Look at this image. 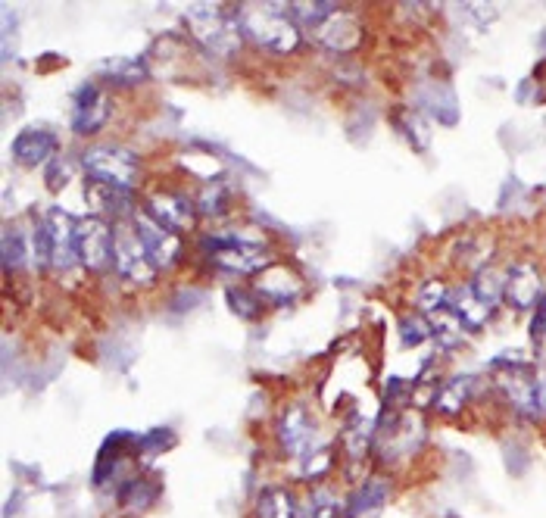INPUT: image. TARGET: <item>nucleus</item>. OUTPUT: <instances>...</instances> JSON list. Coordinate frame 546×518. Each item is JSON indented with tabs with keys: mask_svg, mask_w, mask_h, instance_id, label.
<instances>
[{
	"mask_svg": "<svg viewBox=\"0 0 546 518\" xmlns=\"http://www.w3.org/2000/svg\"><path fill=\"white\" fill-rule=\"evenodd\" d=\"M312 437H316V425H312V419L306 416L303 406H291L278 419V440H281L284 453H291L297 459L316 453L319 444H312Z\"/></svg>",
	"mask_w": 546,
	"mask_h": 518,
	"instance_id": "11",
	"label": "nucleus"
},
{
	"mask_svg": "<svg viewBox=\"0 0 546 518\" xmlns=\"http://www.w3.org/2000/svg\"><path fill=\"white\" fill-rule=\"evenodd\" d=\"M543 353H546V350H543Z\"/></svg>",
	"mask_w": 546,
	"mask_h": 518,
	"instance_id": "37",
	"label": "nucleus"
},
{
	"mask_svg": "<svg viewBox=\"0 0 546 518\" xmlns=\"http://www.w3.org/2000/svg\"><path fill=\"white\" fill-rule=\"evenodd\" d=\"M69 178H72V169H69V163H63V160H54V163L47 166V185L54 188V191H63Z\"/></svg>",
	"mask_w": 546,
	"mask_h": 518,
	"instance_id": "34",
	"label": "nucleus"
},
{
	"mask_svg": "<svg viewBox=\"0 0 546 518\" xmlns=\"http://www.w3.org/2000/svg\"><path fill=\"white\" fill-rule=\"evenodd\" d=\"M57 150H60L57 135L47 132V128H25V132H19L13 141V157L25 169L50 166L57 160Z\"/></svg>",
	"mask_w": 546,
	"mask_h": 518,
	"instance_id": "12",
	"label": "nucleus"
},
{
	"mask_svg": "<svg viewBox=\"0 0 546 518\" xmlns=\"http://www.w3.org/2000/svg\"><path fill=\"white\" fill-rule=\"evenodd\" d=\"M390 497V481L384 478H369L366 484H362L356 494L350 497L347 503V518H359V515H369L375 509H381Z\"/></svg>",
	"mask_w": 546,
	"mask_h": 518,
	"instance_id": "19",
	"label": "nucleus"
},
{
	"mask_svg": "<svg viewBox=\"0 0 546 518\" xmlns=\"http://www.w3.org/2000/svg\"><path fill=\"white\" fill-rule=\"evenodd\" d=\"M132 225L138 231V238L147 250V256L153 259V266L160 269V272H169L175 269L178 263V256H181V241L175 231L163 228V225H156L147 213H135L132 216Z\"/></svg>",
	"mask_w": 546,
	"mask_h": 518,
	"instance_id": "9",
	"label": "nucleus"
},
{
	"mask_svg": "<svg viewBox=\"0 0 546 518\" xmlns=\"http://www.w3.org/2000/svg\"><path fill=\"white\" fill-rule=\"evenodd\" d=\"M119 500H122V509L132 512V515H141L153 506L156 494H160V484L150 481V478H128L119 490Z\"/></svg>",
	"mask_w": 546,
	"mask_h": 518,
	"instance_id": "20",
	"label": "nucleus"
},
{
	"mask_svg": "<svg viewBox=\"0 0 546 518\" xmlns=\"http://www.w3.org/2000/svg\"><path fill=\"white\" fill-rule=\"evenodd\" d=\"M531 334H534V338H546V297L540 300V309H537V316L531 322Z\"/></svg>",
	"mask_w": 546,
	"mask_h": 518,
	"instance_id": "35",
	"label": "nucleus"
},
{
	"mask_svg": "<svg viewBox=\"0 0 546 518\" xmlns=\"http://www.w3.org/2000/svg\"><path fill=\"white\" fill-rule=\"evenodd\" d=\"M113 241H116V272L125 278V281H132V284H153L156 281V269L153 266V259L147 256L141 238H138V231L132 225V219L128 222H119L113 225Z\"/></svg>",
	"mask_w": 546,
	"mask_h": 518,
	"instance_id": "4",
	"label": "nucleus"
},
{
	"mask_svg": "<svg viewBox=\"0 0 546 518\" xmlns=\"http://www.w3.org/2000/svg\"><path fill=\"white\" fill-rule=\"evenodd\" d=\"M300 506L284 487H269L256 500V518H297Z\"/></svg>",
	"mask_w": 546,
	"mask_h": 518,
	"instance_id": "21",
	"label": "nucleus"
},
{
	"mask_svg": "<svg viewBox=\"0 0 546 518\" xmlns=\"http://www.w3.org/2000/svg\"><path fill=\"white\" fill-rule=\"evenodd\" d=\"M78 259L88 272L103 275L116 266V241H113V225L97 216L78 219Z\"/></svg>",
	"mask_w": 546,
	"mask_h": 518,
	"instance_id": "5",
	"label": "nucleus"
},
{
	"mask_svg": "<svg viewBox=\"0 0 546 518\" xmlns=\"http://www.w3.org/2000/svg\"><path fill=\"white\" fill-rule=\"evenodd\" d=\"M88 203H91V213L103 222H128L135 216V200L128 191L110 188V185H100V181H88Z\"/></svg>",
	"mask_w": 546,
	"mask_h": 518,
	"instance_id": "14",
	"label": "nucleus"
},
{
	"mask_svg": "<svg viewBox=\"0 0 546 518\" xmlns=\"http://www.w3.org/2000/svg\"><path fill=\"white\" fill-rule=\"evenodd\" d=\"M309 518H347V500L334 487H316L306 500Z\"/></svg>",
	"mask_w": 546,
	"mask_h": 518,
	"instance_id": "23",
	"label": "nucleus"
},
{
	"mask_svg": "<svg viewBox=\"0 0 546 518\" xmlns=\"http://www.w3.org/2000/svg\"><path fill=\"white\" fill-rule=\"evenodd\" d=\"M431 338L440 341V347H459L465 338V325L456 319V313L447 306V316L444 313H434L431 319Z\"/></svg>",
	"mask_w": 546,
	"mask_h": 518,
	"instance_id": "27",
	"label": "nucleus"
},
{
	"mask_svg": "<svg viewBox=\"0 0 546 518\" xmlns=\"http://www.w3.org/2000/svg\"><path fill=\"white\" fill-rule=\"evenodd\" d=\"M450 309L456 313V319L465 325V331L468 328H481L487 322V316H490V306L484 300H478L472 294V288H465L459 294H450Z\"/></svg>",
	"mask_w": 546,
	"mask_h": 518,
	"instance_id": "22",
	"label": "nucleus"
},
{
	"mask_svg": "<svg viewBox=\"0 0 546 518\" xmlns=\"http://www.w3.org/2000/svg\"><path fill=\"white\" fill-rule=\"evenodd\" d=\"M537 412H546V372L537 375Z\"/></svg>",
	"mask_w": 546,
	"mask_h": 518,
	"instance_id": "36",
	"label": "nucleus"
},
{
	"mask_svg": "<svg viewBox=\"0 0 546 518\" xmlns=\"http://www.w3.org/2000/svg\"><path fill=\"white\" fill-rule=\"evenodd\" d=\"M468 391H472V381L468 378H453L447 387H440V394H437V409L440 412H447V416H456V412L465 406L468 400Z\"/></svg>",
	"mask_w": 546,
	"mask_h": 518,
	"instance_id": "28",
	"label": "nucleus"
},
{
	"mask_svg": "<svg viewBox=\"0 0 546 518\" xmlns=\"http://www.w3.org/2000/svg\"><path fill=\"white\" fill-rule=\"evenodd\" d=\"M312 38H316V44L325 47V50H334V54H347V50H356L362 44L366 32H362L359 19H353L350 13H341V7H337L319 25V29H312Z\"/></svg>",
	"mask_w": 546,
	"mask_h": 518,
	"instance_id": "10",
	"label": "nucleus"
},
{
	"mask_svg": "<svg viewBox=\"0 0 546 518\" xmlns=\"http://www.w3.org/2000/svg\"><path fill=\"white\" fill-rule=\"evenodd\" d=\"M188 29L194 41L213 57H231L244 47V32L238 13H228L216 4H200L188 10Z\"/></svg>",
	"mask_w": 546,
	"mask_h": 518,
	"instance_id": "2",
	"label": "nucleus"
},
{
	"mask_svg": "<svg viewBox=\"0 0 546 518\" xmlns=\"http://www.w3.org/2000/svg\"><path fill=\"white\" fill-rule=\"evenodd\" d=\"M225 200H228V188L222 181H210V185L197 194V213L206 219H219L225 210Z\"/></svg>",
	"mask_w": 546,
	"mask_h": 518,
	"instance_id": "29",
	"label": "nucleus"
},
{
	"mask_svg": "<svg viewBox=\"0 0 546 518\" xmlns=\"http://www.w3.org/2000/svg\"><path fill=\"white\" fill-rule=\"evenodd\" d=\"M500 387L506 391V397L512 400V406L525 416H537V378L525 375L522 369H512L500 375Z\"/></svg>",
	"mask_w": 546,
	"mask_h": 518,
	"instance_id": "17",
	"label": "nucleus"
},
{
	"mask_svg": "<svg viewBox=\"0 0 546 518\" xmlns=\"http://www.w3.org/2000/svg\"><path fill=\"white\" fill-rule=\"evenodd\" d=\"M94 69H97V75H100L103 82L122 85V88H132V85L144 82L147 75H150V66H147V60H141V57H113V60H100Z\"/></svg>",
	"mask_w": 546,
	"mask_h": 518,
	"instance_id": "16",
	"label": "nucleus"
},
{
	"mask_svg": "<svg viewBox=\"0 0 546 518\" xmlns=\"http://www.w3.org/2000/svg\"><path fill=\"white\" fill-rule=\"evenodd\" d=\"M472 294L478 297V300H484L487 306H497L500 300H503V294H506V278H500L497 275V269H478L475 272V278H472Z\"/></svg>",
	"mask_w": 546,
	"mask_h": 518,
	"instance_id": "25",
	"label": "nucleus"
},
{
	"mask_svg": "<svg viewBox=\"0 0 546 518\" xmlns=\"http://www.w3.org/2000/svg\"><path fill=\"white\" fill-rule=\"evenodd\" d=\"M344 447H347V453L353 459H362L366 453H372V447H375V419L356 416L344 431Z\"/></svg>",
	"mask_w": 546,
	"mask_h": 518,
	"instance_id": "24",
	"label": "nucleus"
},
{
	"mask_svg": "<svg viewBox=\"0 0 546 518\" xmlns=\"http://www.w3.org/2000/svg\"><path fill=\"white\" fill-rule=\"evenodd\" d=\"M144 213L169 231H188L197 219V200H191L188 194L181 191H156V194H147L144 200Z\"/></svg>",
	"mask_w": 546,
	"mask_h": 518,
	"instance_id": "8",
	"label": "nucleus"
},
{
	"mask_svg": "<svg viewBox=\"0 0 546 518\" xmlns=\"http://www.w3.org/2000/svg\"><path fill=\"white\" fill-rule=\"evenodd\" d=\"M431 338V325L419 316H406L400 319V341L406 347H415V344H425Z\"/></svg>",
	"mask_w": 546,
	"mask_h": 518,
	"instance_id": "32",
	"label": "nucleus"
},
{
	"mask_svg": "<svg viewBox=\"0 0 546 518\" xmlns=\"http://www.w3.org/2000/svg\"><path fill=\"white\" fill-rule=\"evenodd\" d=\"M82 169L88 181H100V185L132 194L141 175V160L125 147H91L82 157Z\"/></svg>",
	"mask_w": 546,
	"mask_h": 518,
	"instance_id": "3",
	"label": "nucleus"
},
{
	"mask_svg": "<svg viewBox=\"0 0 546 518\" xmlns=\"http://www.w3.org/2000/svg\"><path fill=\"white\" fill-rule=\"evenodd\" d=\"M419 306L425 309V313H440L444 306H450V291L444 281H425L422 291H419Z\"/></svg>",
	"mask_w": 546,
	"mask_h": 518,
	"instance_id": "31",
	"label": "nucleus"
},
{
	"mask_svg": "<svg viewBox=\"0 0 546 518\" xmlns=\"http://www.w3.org/2000/svg\"><path fill=\"white\" fill-rule=\"evenodd\" d=\"M107 119H110V97L91 82L78 85L72 94V119H69L72 132L78 138H91L107 125Z\"/></svg>",
	"mask_w": 546,
	"mask_h": 518,
	"instance_id": "7",
	"label": "nucleus"
},
{
	"mask_svg": "<svg viewBox=\"0 0 546 518\" xmlns=\"http://www.w3.org/2000/svg\"><path fill=\"white\" fill-rule=\"evenodd\" d=\"M175 444V434L169 428H153L147 434H135V453L141 456H156Z\"/></svg>",
	"mask_w": 546,
	"mask_h": 518,
	"instance_id": "30",
	"label": "nucleus"
},
{
	"mask_svg": "<svg viewBox=\"0 0 546 518\" xmlns=\"http://www.w3.org/2000/svg\"><path fill=\"white\" fill-rule=\"evenodd\" d=\"M7 272H22L29 263H35V241L25 231V225H7L4 228V247H0Z\"/></svg>",
	"mask_w": 546,
	"mask_h": 518,
	"instance_id": "15",
	"label": "nucleus"
},
{
	"mask_svg": "<svg viewBox=\"0 0 546 518\" xmlns=\"http://www.w3.org/2000/svg\"><path fill=\"white\" fill-rule=\"evenodd\" d=\"M300 465H303V469H300V478H306V481H316V478H322L328 469H331V450L325 447H319L316 453H309V456H303L300 459Z\"/></svg>",
	"mask_w": 546,
	"mask_h": 518,
	"instance_id": "33",
	"label": "nucleus"
},
{
	"mask_svg": "<svg viewBox=\"0 0 546 518\" xmlns=\"http://www.w3.org/2000/svg\"><path fill=\"white\" fill-rule=\"evenodd\" d=\"M44 225L50 235V269L69 272L82 259H78V219H72L63 210L44 213Z\"/></svg>",
	"mask_w": 546,
	"mask_h": 518,
	"instance_id": "6",
	"label": "nucleus"
},
{
	"mask_svg": "<svg viewBox=\"0 0 546 518\" xmlns=\"http://www.w3.org/2000/svg\"><path fill=\"white\" fill-rule=\"evenodd\" d=\"M225 300L231 306V313L238 319H247V322H256L259 316H263V297H259L253 288H228L225 291Z\"/></svg>",
	"mask_w": 546,
	"mask_h": 518,
	"instance_id": "26",
	"label": "nucleus"
},
{
	"mask_svg": "<svg viewBox=\"0 0 546 518\" xmlns=\"http://www.w3.org/2000/svg\"><path fill=\"white\" fill-rule=\"evenodd\" d=\"M253 291L263 297L266 303L288 306V303H294L303 294V284H300V278H297L294 269H288V266H269V269H263V272L256 275Z\"/></svg>",
	"mask_w": 546,
	"mask_h": 518,
	"instance_id": "13",
	"label": "nucleus"
},
{
	"mask_svg": "<svg viewBox=\"0 0 546 518\" xmlns=\"http://www.w3.org/2000/svg\"><path fill=\"white\" fill-rule=\"evenodd\" d=\"M281 4H250V7H238V22H241V32H244V41L256 44L259 50H266V54H275V57H288L294 50L303 44V29L291 19L284 16Z\"/></svg>",
	"mask_w": 546,
	"mask_h": 518,
	"instance_id": "1",
	"label": "nucleus"
},
{
	"mask_svg": "<svg viewBox=\"0 0 546 518\" xmlns=\"http://www.w3.org/2000/svg\"><path fill=\"white\" fill-rule=\"evenodd\" d=\"M512 306L528 309L540 300V275L531 266H518L506 275V294H503Z\"/></svg>",
	"mask_w": 546,
	"mask_h": 518,
	"instance_id": "18",
	"label": "nucleus"
}]
</instances>
